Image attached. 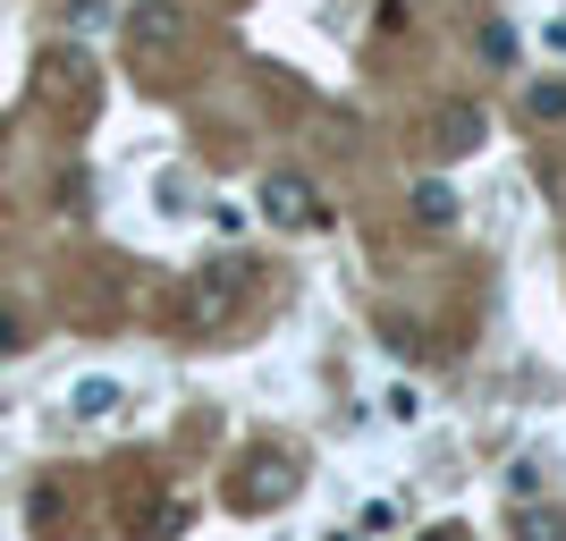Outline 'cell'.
Wrapping results in <instances>:
<instances>
[{
  "label": "cell",
  "mask_w": 566,
  "mask_h": 541,
  "mask_svg": "<svg viewBox=\"0 0 566 541\" xmlns=\"http://www.w3.org/2000/svg\"><path fill=\"white\" fill-rule=\"evenodd\" d=\"M0 347H18V322H9V313H0Z\"/></svg>",
  "instance_id": "30bf717a"
},
{
  "label": "cell",
  "mask_w": 566,
  "mask_h": 541,
  "mask_svg": "<svg viewBox=\"0 0 566 541\" xmlns=\"http://www.w3.org/2000/svg\"><path fill=\"white\" fill-rule=\"evenodd\" d=\"M237 288H245V280H237V262H229V271H203V280H195V296H187V313H195L203 330L229 322V313H237Z\"/></svg>",
  "instance_id": "277c9868"
},
{
  "label": "cell",
  "mask_w": 566,
  "mask_h": 541,
  "mask_svg": "<svg viewBox=\"0 0 566 541\" xmlns=\"http://www.w3.org/2000/svg\"><path fill=\"white\" fill-rule=\"evenodd\" d=\"M262 212H271V229H322V220H331V212H322V195H313L305 178H287V169H280V178H262Z\"/></svg>",
  "instance_id": "6da1fadb"
},
{
  "label": "cell",
  "mask_w": 566,
  "mask_h": 541,
  "mask_svg": "<svg viewBox=\"0 0 566 541\" xmlns=\"http://www.w3.org/2000/svg\"><path fill=\"white\" fill-rule=\"evenodd\" d=\"M69 406L85 415V424H102V415H118V381H76Z\"/></svg>",
  "instance_id": "8992f818"
},
{
  "label": "cell",
  "mask_w": 566,
  "mask_h": 541,
  "mask_svg": "<svg viewBox=\"0 0 566 541\" xmlns=\"http://www.w3.org/2000/svg\"><path fill=\"white\" fill-rule=\"evenodd\" d=\"M423 541H465V533H457V524H431V533Z\"/></svg>",
  "instance_id": "9c48e42d"
},
{
  "label": "cell",
  "mask_w": 566,
  "mask_h": 541,
  "mask_svg": "<svg viewBox=\"0 0 566 541\" xmlns=\"http://www.w3.org/2000/svg\"><path fill=\"white\" fill-rule=\"evenodd\" d=\"M507 533H516V541H566V517H558V508H533V499H524L516 517H507Z\"/></svg>",
  "instance_id": "5b68a950"
},
{
  "label": "cell",
  "mask_w": 566,
  "mask_h": 541,
  "mask_svg": "<svg viewBox=\"0 0 566 541\" xmlns=\"http://www.w3.org/2000/svg\"><path fill=\"white\" fill-rule=\"evenodd\" d=\"M549 51H566V25H549Z\"/></svg>",
  "instance_id": "8fae6325"
},
{
  "label": "cell",
  "mask_w": 566,
  "mask_h": 541,
  "mask_svg": "<svg viewBox=\"0 0 566 541\" xmlns=\"http://www.w3.org/2000/svg\"><path fill=\"white\" fill-rule=\"evenodd\" d=\"M482 127H491V118L473 111V102H440V111H431V144H440V153H473Z\"/></svg>",
  "instance_id": "3957f363"
},
{
  "label": "cell",
  "mask_w": 566,
  "mask_h": 541,
  "mask_svg": "<svg viewBox=\"0 0 566 541\" xmlns=\"http://www.w3.org/2000/svg\"><path fill=\"white\" fill-rule=\"evenodd\" d=\"M127 43H136V51L187 43V9H178V0H136V9H127Z\"/></svg>",
  "instance_id": "7a4b0ae2"
},
{
  "label": "cell",
  "mask_w": 566,
  "mask_h": 541,
  "mask_svg": "<svg viewBox=\"0 0 566 541\" xmlns=\"http://www.w3.org/2000/svg\"><path fill=\"white\" fill-rule=\"evenodd\" d=\"M533 118H566V85H533V102H524Z\"/></svg>",
  "instance_id": "ba28073f"
},
{
  "label": "cell",
  "mask_w": 566,
  "mask_h": 541,
  "mask_svg": "<svg viewBox=\"0 0 566 541\" xmlns=\"http://www.w3.org/2000/svg\"><path fill=\"white\" fill-rule=\"evenodd\" d=\"M415 220H431V229H449V220H457V195L440 187V178H431V187H415Z\"/></svg>",
  "instance_id": "52a82bcc"
}]
</instances>
